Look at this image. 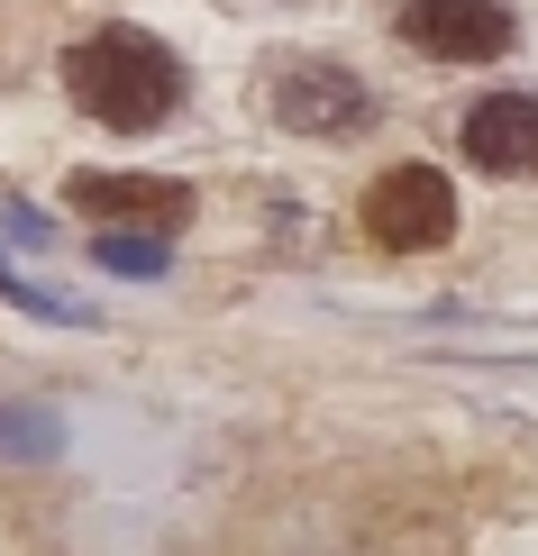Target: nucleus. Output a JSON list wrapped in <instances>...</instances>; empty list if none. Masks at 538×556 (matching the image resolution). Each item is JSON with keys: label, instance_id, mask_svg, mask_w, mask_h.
Wrapping results in <instances>:
<instances>
[{"label": "nucleus", "instance_id": "obj_8", "mask_svg": "<svg viewBox=\"0 0 538 556\" xmlns=\"http://www.w3.org/2000/svg\"><path fill=\"white\" fill-rule=\"evenodd\" d=\"M91 265L101 274H137V283H155V274H174V247L147 238V228H110V238H91Z\"/></svg>", "mask_w": 538, "mask_h": 556}, {"label": "nucleus", "instance_id": "obj_6", "mask_svg": "<svg viewBox=\"0 0 538 556\" xmlns=\"http://www.w3.org/2000/svg\"><path fill=\"white\" fill-rule=\"evenodd\" d=\"M456 147H465V165H484L502 182H529L538 174V91H484L465 110Z\"/></svg>", "mask_w": 538, "mask_h": 556}, {"label": "nucleus", "instance_id": "obj_5", "mask_svg": "<svg viewBox=\"0 0 538 556\" xmlns=\"http://www.w3.org/2000/svg\"><path fill=\"white\" fill-rule=\"evenodd\" d=\"M64 201L91 211V219H110V228H147V238H174L192 219V182L183 174H101V165H83L64 182Z\"/></svg>", "mask_w": 538, "mask_h": 556}, {"label": "nucleus", "instance_id": "obj_9", "mask_svg": "<svg viewBox=\"0 0 538 556\" xmlns=\"http://www.w3.org/2000/svg\"><path fill=\"white\" fill-rule=\"evenodd\" d=\"M0 301H18L28 319H55V329H91V319H101V311H83L74 292H46V283H28V274H18L10 256H0Z\"/></svg>", "mask_w": 538, "mask_h": 556}, {"label": "nucleus", "instance_id": "obj_1", "mask_svg": "<svg viewBox=\"0 0 538 556\" xmlns=\"http://www.w3.org/2000/svg\"><path fill=\"white\" fill-rule=\"evenodd\" d=\"M64 91H74V110L83 119H101V128H120V137H147V128H165L174 119V101H183V55L165 37H147V28H91L64 46Z\"/></svg>", "mask_w": 538, "mask_h": 556}, {"label": "nucleus", "instance_id": "obj_3", "mask_svg": "<svg viewBox=\"0 0 538 556\" xmlns=\"http://www.w3.org/2000/svg\"><path fill=\"white\" fill-rule=\"evenodd\" d=\"M255 83H265V110L284 128H301V137H356V128H374V91H365V74H347L338 55H274Z\"/></svg>", "mask_w": 538, "mask_h": 556}, {"label": "nucleus", "instance_id": "obj_7", "mask_svg": "<svg viewBox=\"0 0 538 556\" xmlns=\"http://www.w3.org/2000/svg\"><path fill=\"white\" fill-rule=\"evenodd\" d=\"M64 456V420L46 402H0V466H46Z\"/></svg>", "mask_w": 538, "mask_h": 556}, {"label": "nucleus", "instance_id": "obj_4", "mask_svg": "<svg viewBox=\"0 0 538 556\" xmlns=\"http://www.w3.org/2000/svg\"><path fill=\"white\" fill-rule=\"evenodd\" d=\"M392 28H402V46H420L438 64H493V55H511L521 18L502 0H402Z\"/></svg>", "mask_w": 538, "mask_h": 556}, {"label": "nucleus", "instance_id": "obj_2", "mask_svg": "<svg viewBox=\"0 0 538 556\" xmlns=\"http://www.w3.org/2000/svg\"><path fill=\"white\" fill-rule=\"evenodd\" d=\"M356 228L384 256H438V247H456V182L438 165H384L365 182Z\"/></svg>", "mask_w": 538, "mask_h": 556}]
</instances>
